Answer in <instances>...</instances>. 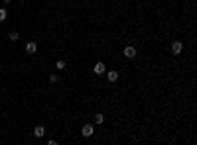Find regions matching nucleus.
Wrapping results in <instances>:
<instances>
[{
    "mask_svg": "<svg viewBox=\"0 0 197 145\" xmlns=\"http://www.w3.org/2000/svg\"><path fill=\"white\" fill-rule=\"evenodd\" d=\"M55 69H59V71L65 69V61H57V63H55Z\"/></svg>",
    "mask_w": 197,
    "mask_h": 145,
    "instance_id": "obj_11",
    "label": "nucleus"
},
{
    "mask_svg": "<svg viewBox=\"0 0 197 145\" xmlns=\"http://www.w3.org/2000/svg\"><path fill=\"white\" fill-rule=\"evenodd\" d=\"M81 133H83V137H91V135L95 133V130H93V126H91V124H85L83 130H81Z\"/></svg>",
    "mask_w": 197,
    "mask_h": 145,
    "instance_id": "obj_2",
    "label": "nucleus"
},
{
    "mask_svg": "<svg viewBox=\"0 0 197 145\" xmlns=\"http://www.w3.org/2000/svg\"><path fill=\"white\" fill-rule=\"evenodd\" d=\"M2 2H4V4H8V2H10V0H2Z\"/></svg>",
    "mask_w": 197,
    "mask_h": 145,
    "instance_id": "obj_13",
    "label": "nucleus"
},
{
    "mask_svg": "<svg viewBox=\"0 0 197 145\" xmlns=\"http://www.w3.org/2000/svg\"><path fill=\"white\" fill-rule=\"evenodd\" d=\"M6 16H8V12H6L4 8H0V22H4V20H6Z\"/></svg>",
    "mask_w": 197,
    "mask_h": 145,
    "instance_id": "obj_9",
    "label": "nucleus"
},
{
    "mask_svg": "<svg viewBox=\"0 0 197 145\" xmlns=\"http://www.w3.org/2000/svg\"><path fill=\"white\" fill-rule=\"evenodd\" d=\"M34 135H36V137H43V135H46V127H43V126H36V127H34Z\"/></svg>",
    "mask_w": 197,
    "mask_h": 145,
    "instance_id": "obj_6",
    "label": "nucleus"
},
{
    "mask_svg": "<svg viewBox=\"0 0 197 145\" xmlns=\"http://www.w3.org/2000/svg\"><path fill=\"white\" fill-rule=\"evenodd\" d=\"M122 53H124V57H126V59H134V57H136V47H132V45H128L126 47V49H124V51H122Z\"/></svg>",
    "mask_w": 197,
    "mask_h": 145,
    "instance_id": "obj_1",
    "label": "nucleus"
},
{
    "mask_svg": "<svg viewBox=\"0 0 197 145\" xmlns=\"http://www.w3.org/2000/svg\"><path fill=\"white\" fill-rule=\"evenodd\" d=\"M95 122H97V124H103V122H104L103 114H95Z\"/></svg>",
    "mask_w": 197,
    "mask_h": 145,
    "instance_id": "obj_8",
    "label": "nucleus"
},
{
    "mask_svg": "<svg viewBox=\"0 0 197 145\" xmlns=\"http://www.w3.org/2000/svg\"><path fill=\"white\" fill-rule=\"evenodd\" d=\"M49 82H57V77L55 75H49Z\"/></svg>",
    "mask_w": 197,
    "mask_h": 145,
    "instance_id": "obj_12",
    "label": "nucleus"
},
{
    "mask_svg": "<svg viewBox=\"0 0 197 145\" xmlns=\"http://www.w3.org/2000/svg\"><path fill=\"white\" fill-rule=\"evenodd\" d=\"M181 51H183V43L181 41H174V43H172V53H174V55H179Z\"/></svg>",
    "mask_w": 197,
    "mask_h": 145,
    "instance_id": "obj_3",
    "label": "nucleus"
},
{
    "mask_svg": "<svg viewBox=\"0 0 197 145\" xmlns=\"http://www.w3.org/2000/svg\"><path fill=\"white\" fill-rule=\"evenodd\" d=\"M8 38L12 39V41H16V39H18L20 35H18V32H10V35H8Z\"/></svg>",
    "mask_w": 197,
    "mask_h": 145,
    "instance_id": "obj_10",
    "label": "nucleus"
},
{
    "mask_svg": "<svg viewBox=\"0 0 197 145\" xmlns=\"http://www.w3.org/2000/svg\"><path fill=\"white\" fill-rule=\"evenodd\" d=\"M95 75H103V73H104V71H107V67H104V63H101V61H99L97 63V65H95Z\"/></svg>",
    "mask_w": 197,
    "mask_h": 145,
    "instance_id": "obj_5",
    "label": "nucleus"
},
{
    "mask_svg": "<svg viewBox=\"0 0 197 145\" xmlns=\"http://www.w3.org/2000/svg\"><path fill=\"white\" fill-rule=\"evenodd\" d=\"M107 79L110 80V82H114V80L118 79V73H116V71H108V73H107Z\"/></svg>",
    "mask_w": 197,
    "mask_h": 145,
    "instance_id": "obj_7",
    "label": "nucleus"
},
{
    "mask_svg": "<svg viewBox=\"0 0 197 145\" xmlns=\"http://www.w3.org/2000/svg\"><path fill=\"white\" fill-rule=\"evenodd\" d=\"M38 51V45H36V43L34 41H30V43H26V53H28V55H34V53Z\"/></svg>",
    "mask_w": 197,
    "mask_h": 145,
    "instance_id": "obj_4",
    "label": "nucleus"
}]
</instances>
